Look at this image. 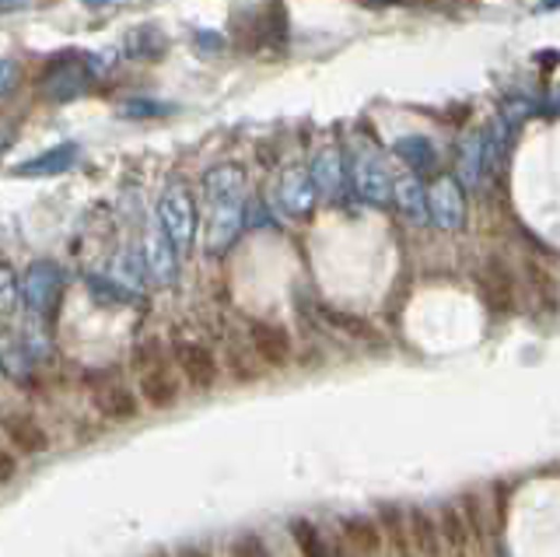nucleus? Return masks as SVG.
<instances>
[{
	"label": "nucleus",
	"mask_w": 560,
	"mask_h": 557,
	"mask_svg": "<svg viewBox=\"0 0 560 557\" xmlns=\"http://www.w3.org/2000/svg\"><path fill=\"white\" fill-rule=\"evenodd\" d=\"M18 474V456L8 449H0V484H11Z\"/></svg>",
	"instance_id": "a878e982"
},
{
	"label": "nucleus",
	"mask_w": 560,
	"mask_h": 557,
	"mask_svg": "<svg viewBox=\"0 0 560 557\" xmlns=\"http://www.w3.org/2000/svg\"><path fill=\"white\" fill-rule=\"evenodd\" d=\"M207 197V246L224 253L245 224V172L238 165H218L203 176Z\"/></svg>",
	"instance_id": "f257e3e1"
},
{
	"label": "nucleus",
	"mask_w": 560,
	"mask_h": 557,
	"mask_svg": "<svg viewBox=\"0 0 560 557\" xmlns=\"http://www.w3.org/2000/svg\"><path fill=\"white\" fill-rule=\"evenodd\" d=\"M483 169H487V134H472L466 141V148H463L459 172H463V179L469 186H477L480 176H483Z\"/></svg>",
	"instance_id": "6ab92c4d"
},
{
	"label": "nucleus",
	"mask_w": 560,
	"mask_h": 557,
	"mask_svg": "<svg viewBox=\"0 0 560 557\" xmlns=\"http://www.w3.org/2000/svg\"><path fill=\"white\" fill-rule=\"evenodd\" d=\"M63 285H67V277H63L60 264H52V259H35V264L25 270L22 299L35 320L52 316V309H57L63 299Z\"/></svg>",
	"instance_id": "39448f33"
},
{
	"label": "nucleus",
	"mask_w": 560,
	"mask_h": 557,
	"mask_svg": "<svg viewBox=\"0 0 560 557\" xmlns=\"http://www.w3.org/2000/svg\"><path fill=\"white\" fill-rule=\"evenodd\" d=\"M428 214L434 218L438 229L445 232H459L463 221H466V200H463V189L455 179L442 176L428 194Z\"/></svg>",
	"instance_id": "1a4fd4ad"
},
{
	"label": "nucleus",
	"mask_w": 560,
	"mask_h": 557,
	"mask_svg": "<svg viewBox=\"0 0 560 557\" xmlns=\"http://www.w3.org/2000/svg\"><path fill=\"white\" fill-rule=\"evenodd\" d=\"M18 84H22V63L14 57H4L0 60V102L11 98L18 92Z\"/></svg>",
	"instance_id": "393cba45"
},
{
	"label": "nucleus",
	"mask_w": 560,
	"mask_h": 557,
	"mask_svg": "<svg viewBox=\"0 0 560 557\" xmlns=\"http://www.w3.org/2000/svg\"><path fill=\"white\" fill-rule=\"evenodd\" d=\"M315 183L308 176V169H288L284 176L277 183V207L284 211L288 218H305L312 207H315Z\"/></svg>",
	"instance_id": "9b49d317"
},
{
	"label": "nucleus",
	"mask_w": 560,
	"mask_h": 557,
	"mask_svg": "<svg viewBox=\"0 0 560 557\" xmlns=\"http://www.w3.org/2000/svg\"><path fill=\"white\" fill-rule=\"evenodd\" d=\"M172 361H175V369L183 372V379L189 382L192 390H210L218 382V358L203 344H192V340L175 344Z\"/></svg>",
	"instance_id": "6e6552de"
},
{
	"label": "nucleus",
	"mask_w": 560,
	"mask_h": 557,
	"mask_svg": "<svg viewBox=\"0 0 560 557\" xmlns=\"http://www.w3.org/2000/svg\"><path fill=\"white\" fill-rule=\"evenodd\" d=\"M294 539H298V547H302L305 557H332L329 547L323 544V536L315 533L308 522H298V526H294Z\"/></svg>",
	"instance_id": "b1692460"
},
{
	"label": "nucleus",
	"mask_w": 560,
	"mask_h": 557,
	"mask_svg": "<svg viewBox=\"0 0 560 557\" xmlns=\"http://www.w3.org/2000/svg\"><path fill=\"white\" fill-rule=\"evenodd\" d=\"M8 144V134H0V148H4Z\"/></svg>",
	"instance_id": "c85d7f7f"
},
{
	"label": "nucleus",
	"mask_w": 560,
	"mask_h": 557,
	"mask_svg": "<svg viewBox=\"0 0 560 557\" xmlns=\"http://www.w3.org/2000/svg\"><path fill=\"white\" fill-rule=\"evenodd\" d=\"M557 98H560V95H557Z\"/></svg>",
	"instance_id": "c756f323"
},
{
	"label": "nucleus",
	"mask_w": 560,
	"mask_h": 557,
	"mask_svg": "<svg viewBox=\"0 0 560 557\" xmlns=\"http://www.w3.org/2000/svg\"><path fill=\"white\" fill-rule=\"evenodd\" d=\"M158 224L168 235L175 253H189L192 239H197V204H192L189 189L183 183H172L162 200H158Z\"/></svg>",
	"instance_id": "20e7f679"
},
{
	"label": "nucleus",
	"mask_w": 560,
	"mask_h": 557,
	"mask_svg": "<svg viewBox=\"0 0 560 557\" xmlns=\"http://www.w3.org/2000/svg\"><path fill=\"white\" fill-rule=\"evenodd\" d=\"M88 294L98 302V305H113V302H137V294L130 291V288H122V285H116L113 277H102V274H95V277H88Z\"/></svg>",
	"instance_id": "aec40b11"
},
{
	"label": "nucleus",
	"mask_w": 560,
	"mask_h": 557,
	"mask_svg": "<svg viewBox=\"0 0 560 557\" xmlns=\"http://www.w3.org/2000/svg\"><path fill=\"white\" fill-rule=\"evenodd\" d=\"M172 106L168 102H154V98H130L119 106L122 119H154V116H168Z\"/></svg>",
	"instance_id": "4be33fe9"
},
{
	"label": "nucleus",
	"mask_w": 560,
	"mask_h": 557,
	"mask_svg": "<svg viewBox=\"0 0 560 557\" xmlns=\"http://www.w3.org/2000/svg\"><path fill=\"white\" fill-rule=\"evenodd\" d=\"M396 151L407 159L417 172H428L434 165V148L428 137H402V141H396Z\"/></svg>",
	"instance_id": "412c9836"
},
{
	"label": "nucleus",
	"mask_w": 560,
	"mask_h": 557,
	"mask_svg": "<svg viewBox=\"0 0 560 557\" xmlns=\"http://www.w3.org/2000/svg\"><path fill=\"white\" fill-rule=\"evenodd\" d=\"M393 176H389V169H385L382 162V154L375 148H361L358 151V159H354V189L361 194V200L368 204H389L393 200Z\"/></svg>",
	"instance_id": "423d86ee"
},
{
	"label": "nucleus",
	"mask_w": 560,
	"mask_h": 557,
	"mask_svg": "<svg viewBox=\"0 0 560 557\" xmlns=\"http://www.w3.org/2000/svg\"><path fill=\"white\" fill-rule=\"evenodd\" d=\"M92 399H95L98 414L109 417V421H130V417H137V410H140V396H133L127 382H119L113 375L95 382Z\"/></svg>",
	"instance_id": "f8f14e48"
},
{
	"label": "nucleus",
	"mask_w": 560,
	"mask_h": 557,
	"mask_svg": "<svg viewBox=\"0 0 560 557\" xmlns=\"http://www.w3.org/2000/svg\"><path fill=\"white\" fill-rule=\"evenodd\" d=\"M78 159H81V148L74 141H67V144H57V148H49L43 154H35V159H28L22 165H14L11 172H14V176H22V179L63 176V172H70L78 165Z\"/></svg>",
	"instance_id": "ddd939ff"
},
{
	"label": "nucleus",
	"mask_w": 560,
	"mask_h": 557,
	"mask_svg": "<svg viewBox=\"0 0 560 557\" xmlns=\"http://www.w3.org/2000/svg\"><path fill=\"white\" fill-rule=\"evenodd\" d=\"M308 176L315 183V194H323L329 200H337L340 197V189H343V159H340V151L337 148H323L319 154L312 159V169H308Z\"/></svg>",
	"instance_id": "4468645a"
},
{
	"label": "nucleus",
	"mask_w": 560,
	"mask_h": 557,
	"mask_svg": "<svg viewBox=\"0 0 560 557\" xmlns=\"http://www.w3.org/2000/svg\"><path fill=\"white\" fill-rule=\"evenodd\" d=\"M88 8H109V4H116V0H84Z\"/></svg>",
	"instance_id": "cd10ccee"
},
{
	"label": "nucleus",
	"mask_w": 560,
	"mask_h": 557,
	"mask_svg": "<svg viewBox=\"0 0 560 557\" xmlns=\"http://www.w3.org/2000/svg\"><path fill=\"white\" fill-rule=\"evenodd\" d=\"M0 369H4V375H11L14 382H28V375L35 369H32V358L25 351L22 337H0Z\"/></svg>",
	"instance_id": "f3484780"
},
{
	"label": "nucleus",
	"mask_w": 560,
	"mask_h": 557,
	"mask_svg": "<svg viewBox=\"0 0 560 557\" xmlns=\"http://www.w3.org/2000/svg\"><path fill=\"white\" fill-rule=\"evenodd\" d=\"M140 259H144L148 277H154L162 288H172L175 277H179V253L162 232V224H151L144 232V246H140Z\"/></svg>",
	"instance_id": "0eeeda50"
},
{
	"label": "nucleus",
	"mask_w": 560,
	"mask_h": 557,
	"mask_svg": "<svg viewBox=\"0 0 560 557\" xmlns=\"http://www.w3.org/2000/svg\"><path fill=\"white\" fill-rule=\"evenodd\" d=\"M133 364L140 372V399L151 410H168L179 404V379H175V369L168 361V355L162 351V344L154 337H148L144 344L133 351Z\"/></svg>",
	"instance_id": "f03ea898"
},
{
	"label": "nucleus",
	"mask_w": 560,
	"mask_h": 557,
	"mask_svg": "<svg viewBox=\"0 0 560 557\" xmlns=\"http://www.w3.org/2000/svg\"><path fill=\"white\" fill-rule=\"evenodd\" d=\"M18 299H22V281L14 277L11 264L0 259V312H11Z\"/></svg>",
	"instance_id": "5701e85b"
},
{
	"label": "nucleus",
	"mask_w": 560,
	"mask_h": 557,
	"mask_svg": "<svg viewBox=\"0 0 560 557\" xmlns=\"http://www.w3.org/2000/svg\"><path fill=\"white\" fill-rule=\"evenodd\" d=\"M0 431L8 434V445H11V452H18V456H39V452H46V445H49L43 425L25 410L0 414Z\"/></svg>",
	"instance_id": "9d476101"
},
{
	"label": "nucleus",
	"mask_w": 560,
	"mask_h": 557,
	"mask_svg": "<svg viewBox=\"0 0 560 557\" xmlns=\"http://www.w3.org/2000/svg\"><path fill=\"white\" fill-rule=\"evenodd\" d=\"M165 54V36L158 32V25H137L127 36V57L133 60H158Z\"/></svg>",
	"instance_id": "a211bd4d"
},
{
	"label": "nucleus",
	"mask_w": 560,
	"mask_h": 557,
	"mask_svg": "<svg viewBox=\"0 0 560 557\" xmlns=\"http://www.w3.org/2000/svg\"><path fill=\"white\" fill-rule=\"evenodd\" d=\"M393 200L399 204V211L407 214L413 224H424V218H428V194H424V186H420L417 176H402V179H396V186H393Z\"/></svg>",
	"instance_id": "dca6fc26"
},
{
	"label": "nucleus",
	"mask_w": 560,
	"mask_h": 557,
	"mask_svg": "<svg viewBox=\"0 0 560 557\" xmlns=\"http://www.w3.org/2000/svg\"><path fill=\"white\" fill-rule=\"evenodd\" d=\"M32 0H0V14H14V11H25Z\"/></svg>",
	"instance_id": "bb28decb"
},
{
	"label": "nucleus",
	"mask_w": 560,
	"mask_h": 557,
	"mask_svg": "<svg viewBox=\"0 0 560 557\" xmlns=\"http://www.w3.org/2000/svg\"><path fill=\"white\" fill-rule=\"evenodd\" d=\"M253 347L267 364H284L291 358V337L273 323H253Z\"/></svg>",
	"instance_id": "2eb2a0df"
},
{
	"label": "nucleus",
	"mask_w": 560,
	"mask_h": 557,
	"mask_svg": "<svg viewBox=\"0 0 560 557\" xmlns=\"http://www.w3.org/2000/svg\"><path fill=\"white\" fill-rule=\"evenodd\" d=\"M95 74H98V63L92 57H81L78 49H67V54L49 60L43 74V95L49 102H70L84 95V89L92 84Z\"/></svg>",
	"instance_id": "7ed1b4c3"
}]
</instances>
